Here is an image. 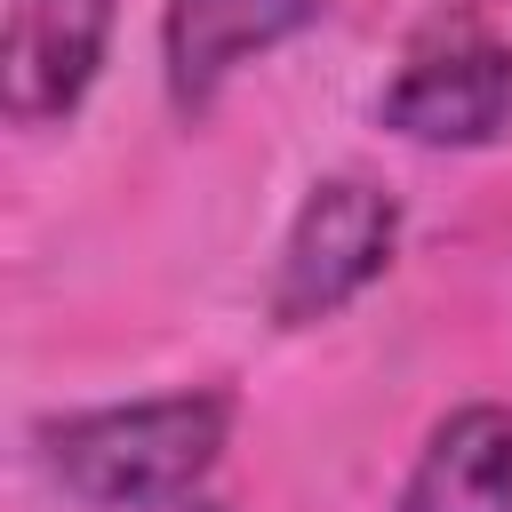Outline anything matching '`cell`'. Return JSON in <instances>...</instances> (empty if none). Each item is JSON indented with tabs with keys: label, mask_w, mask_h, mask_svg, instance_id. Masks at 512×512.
<instances>
[{
	"label": "cell",
	"mask_w": 512,
	"mask_h": 512,
	"mask_svg": "<svg viewBox=\"0 0 512 512\" xmlns=\"http://www.w3.org/2000/svg\"><path fill=\"white\" fill-rule=\"evenodd\" d=\"M384 128L408 144H496L512 128V48L456 24L432 32L384 88Z\"/></svg>",
	"instance_id": "obj_3"
},
{
	"label": "cell",
	"mask_w": 512,
	"mask_h": 512,
	"mask_svg": "<svg viewBox=\"0 0 512 512\" xmlns=\"http://www.w3.org/2000/svg\"><path fill=\"white\" fill-rule=\"evenodd\" d=\"M392 240H400V208H392L384 184H368V176H328V184H312V200H304L296 224H288L280 272H272V320H280V328L336 320V312L392 264Z\"/></svg>",
	"instance_id": "obj_2"
},
{
	"label": "cell",
	"mask_w": 512,
	"mask_h": 512,
	"mask_svg": "<svg viewBox=\"0 0 512 512\" xmlns=\"http://www.w3.org/2000/svg\"><path fill=\"white\" fill-rule=\"evenodd\" d=\"M104 32H112V0H8V40H0L8 120L24 128L64 120L104 64Z\"/></svg>",
	"instance_id": "obj_4"
},
{
	"label": "cell",
	"mask_w": 512,
	"mask_h": 512,
	"mask_svg": "<svg viewBox=\"0 0 512 512\" xmlns=\"http://www.w3.org/2000/svg\"><path fill=\"white\" fill-rule=\"evenodd\" d=\"M320 8L328 0H168V16H160V64H168L176 112H208L216 88L248 56H264V48L296 40L304 24H320Z\"/></svg>",
	"instance_id": "obj_5"
},
{
	"label": "cell",
	"mask_w": 512,
	"mask_h": 512,
	"mask_svg": "<svg viewBox=\"0 0 512 512\" xmlns=\"http://www.w3.org/2000/svg\"><path fill=\"white\" fill-rule=\"evenodd\" d=\"M136 512H224V504L200 496V488H176V496H152V504H136Z\"/></svg>",
	"instance_id": "obj_7"
},
{
	"label": "cell",
	"mask_w": 512,
	"mask_h": 512,
	"mask_svg": "<svg viewBox=\"0 0 512 512\" xmlns=\"http://www.w3.org/2000/svg\"><path fill=\"white\" fill-rule=\"evenodd\" d=\"M224 392H168V400H128V408H88L48 424V464L80 504L136 512L152 496L192 488L224 456Z\"/></svg>",
	"instance_id": "obj_1"
},
{
	"label": "cell",
	"mask_w": 512,
	"mask_h": 512,
	"mask_svg": "<svg viewBox=\"0 0 512 512\" xmlns=\"http://www.w3.org/2000/svg\"><path fill=\"white\" fill-rule=\"evenodd\" d=\"M400 512H512V408L472 400L432 424Z\"/></svg>",
	"instance_id": "obj_6"
}]
</instances>
